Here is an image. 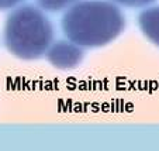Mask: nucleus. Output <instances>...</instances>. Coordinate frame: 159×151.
<instances>
[{
	"instance_id": "1",
	"label": "nucleus",
	"mask_w": 159,
	"mask_h": 151,
	"mask_svg": "<svg viewBox=\"0 0 159 151\" xmlns=\"http://www.w3.org/2000/svg\"><path fill=\"white\" fill-rule=\"evenodd\" d=\"M125 28V18L114 2L79 0L66 9L62 30L82 48H99L113 42Z\"/></svg>"
},
{
	"instance_id": "2",
	"label": "nucleus",
	"mask_w": 159,
	"mask_h": 151,
	"mask_svg": "<svg viewBox=\"0 0 159 151\" xmlns=\"http://www.w3.org/2000/svg\"><path fill=\"white\" fill-rule=\"evenodd\" d=\"M3 41L14 57L25 61L38 59L54 42V27L41 9L21 4L7 17Z\"/></svg>"
},
{
	"instance_id": "3",
	"label": "nucleus",
	"mask_w": 159,
	"mask_h": 151,
	"mask_svg": "<svg viewBox=\"0 0 159 151\" xmlns=\"http://www.w3.org/2000/svg\"><path fill=\"white\" fill-rule=\"evenodd\" d=\"M45 57L54 68L62 71L73 69L83 61V48L72 41L59 40L52 42L45 52Z\"/></svg>"
},
{
	"instance_id": "4",
	"label": "nucleus",
	"mask_w": 159,
	"mask_h": 151,
	"mask_svg": "<svg viewBox=\"0 0 159 151\" xmlns=\"http://www.w3.org/2000/svg\"><path fill=\"white\" fill-rule=\"evenodd\" d=\"M138 26L142 34L159 47V6L142 10L138 16Z\"/></svg>"
},
{
	"instance_id": "5",
	"label": "nucleus",
	"mask_w": 159,
	"mask_h": 151,
	"mask_svg": "<svg viewBox=\"0 0 159 151\" xmlns=\"http://www.w3.org/2000/svg\"><path fill=\"white\" fill-rule=\"evenodd\" d=\"M78 2L79 0H37L38 6L42 10L49 13H57L61 12V10L69 9L70 6H73Z\"/></svg>"
},
{
	"instance_id": "6",
	"label": "nucleus",
	"mask_w": 159,
	"mask_h": 151,
	"mask_svg": "<svg viewBox=\"0 0 159 151\" xmlns=\"http://www.w3.org/2000/svg\"><path fill=\"white\" fill-rule=\"evenodd\" d=\"M111 2L124 7H145L148 4L153 3L155 0H111Z\"/></svg>"
},
{
	"instance_id": "7",
	"label": "nucleus",
	"mask_w": 159,
	"mask_h": 151,
	"mask_svg": "<svg viewBox=\"0 0 159 151\" xmlns=\"http://www.w3.org/2000/svg\"><path fill=\"white\" fill-rule=\"evenodd\" d=\"M23 0H0V10H9L20 4Z\"/></svg>"
}]
</instances>
